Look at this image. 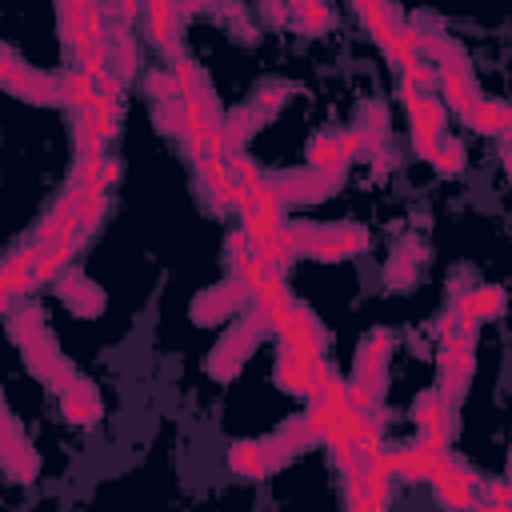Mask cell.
Segmentation results:
<instances>
[{"mask_svg": "<svg viewBox=\"0 0 512 512\" xmlns=\"http://www.w3.org/2000/svg\"><path fill=\"white\" fill-rule=\"evenodd\" d=\"M264 332H272V320H268L264 312L248 308V312L224 332V340L212 348V356H208V376H216V380H232V376L244 368L248 352L256 348V340H260Z\"/></svg>", "mask_w": 512, "mask_h": 512, "instance_id": "1", "label": "cell"}, {"mask_svg": "<svg viewBox=\"0 0 512 512\" xmlns=\"http://www.w3.org/2000/svg\"><path fill=\"white\" fill-rule=\"evenodd\" d=\"M476 336L472 332H448L440 336V356H436V392L456 408L468 392V380H472V360H476Z\"/></svg>", "mask_w": 512, "mask_h": 512, "instance_id": "2", "label": "cell"}, {"mask_svg": "<svg viewBox=\"0 0 512 512\" xmlns=\"http://www.w3.org/2000/svg\"><path fill=\"white\" fill-rule=\"evenodd\" d=\"M292 456V448L280 436H264V440H236L228 448V468L240 476H268L276 472L284 460Z\"/></svg>", "mask_w": 512, "mask_h": 512, "instance_id": "3", "label": "cell"}, {"mask_svg": "<svg viewBox=\"0 0 512 512\" xmlns=\"http://www.w3.org/2000/svg\"><path fill=\"white\" fill-rule=\"evenodd\" d=\"M428 484H432V492H436V504H444V508H472V504H476V484H480V476L468 472L464 464H456V460L444 452L440 464H436V472L428 476Z\"/></svg>", "mask_w": 512, "mask_h": 512, "instance_id": "4", "label": "cell"}, {"mask_svg": "<svg viewBox=\"0 0 512 512\" xmlns=\"http://www.w3.org/2000/svg\"><path fill=\"white\" fill-rule=\"evenodd\" d=\"M248 296H252V288L232 272L224 284H216V288H208V292H200V296L192 300V320H196V324H216V320L240 312V308L248 304Z\"/></svg>", "mask_w": 512, "mask_h": 512, "instance_id": "5", "label": "cell"}, {"mask_svg": "<svg viewBox=\"0 0 512 512\" xmlns=\"http://www.w3.org/2000/svg\"><path fill=\"white\" fill-rule=\"evenodd\" d=\"M24 348V360H28V368H32V376H40L44 384H52L56 392L76 376L72 372V364L64 360V352L56 348V340H52V332L44 328L40 336H32L28 344H20Z\"/></svg>", "mask_w": 512, "mask_h": 512, "instance_id": "6", "label": "cell"}, {"mask_svg": "<svg viewBox=\"0 0 512 512\" xmlns=\"http://www.w3.org/2000/svg\"><path fill=\"white\" fill-rule=\"evenodd\" d=\"M388 348H392V332L372 328V332H368V340H364V344H360V352H356V372H352V380H356V384H364L372 396H380V392H384Z\"/></svg>", "mask_w": 512, "mask_h": 512, "instance_id": "7", "label": "cell"}, {"mask_svg": "<svg viewBox=\"0 0 512 512\" xmlns=\"http://www.w3.org/2000/svg\"><path fill=\"white\" fill-rule=\"evenodd\" d=\"M272 188H276L280 204H312V200H324L336 184L328 176H320L316 168H304V172H280V176H272Z\"/></svg>", "mask_w": 512, "mask_h": 512, "instance_id": "8", "label": "cell"}, {"mask_svg": "<svg viewBox=\"0 0 512 512\" xmlns=\"http://www.w3.org/2000/svg\"><path fill=\"white\" fill-rule=\"evenodd\" d=\"M56 296H60L76 316H96V312H104V292H100L84 272L64 268V272L56 276Z\"/></svg>", "mask_w": 512, "mask_h": 512, "instance_id": "9", "label": "cell"}, {"mask_svg": "<svg viewBox=\"0 0 512 512\" xmlns=\"http://www.w3.org/2000/svg\"><path fill=\"white\" fill-rule=\"evenodd\" d=\"M60 408L72 424H96L100 420V396L92 388V380L84 376H72L64 388H60Z\"/></svg>", "mask_w": 512, "mask_h": 512, "instance_id": "10", "label": "cell"}, {"mask_svg": "<svg viewBox=\"0 0 512 512\" xmlns=\"http://www.w3.org/2000/svg\"><path fill=\"white\" fill-rule=\"evenodd\" d=\"M436 84H440L448 108L460 112V116L480 100V88H476V80H472V68H444V64H440V68H436Z\"/></svg>", "mask_w": 512, "mask_h": 512, "instance_id": "11", "label": "cell"}, {"mask_svg": "<svg viewBox=\"0 0 512 512\" xmlns=\"http://www.w3.org/2000/svg\"><path fill=\"white\" fill-rule=\"evenodd\" d=\"M464 120H468V128H476V132H484V136H496V140H504V136L512 132V108H508L504 100L480 96V100L464 112Z\"/></svg>", "mask_w": 512, "mask_h": 512, "instance_id": "12", "label": "cell"}, {"mask_svg": "<svg viewBox=\"0 0 512 512\" xmlns=\"http://www.w3.org/2000/svg\"><path fill=\"white\" fill-rule=\"evenodd\" d=\"M400 96H404V112H408L412 128H424V132H440L444 136V120H448L444 100H436L428 92H400Z\"/></svg>", "mask_w": 512, "mask_h": 512, "instance_id": "13", "label": "cell"}, {"mask_svg": "<svg viewBox=\"0 0 512 512\" xmlns=\"http://www.w3.org/2000/svg\"><path fill=\"white\" fill-rule=\"evenodd\" d=\"M308 168H316L320 176H328L332 184H340L348 160L340 156V148H336L332 136H312V140H308Z\"/></svg>", "mask_w": 512, "mask_h": 512, "instance_id": "14", "label": "cell"}, {"mask_svg": "<svg viewBox=\"0 0 512 512\" xmlns=\"http://www.w3.org/2000/svg\"><path fill=\"white\" fill-rule=\"evenodd\" d=\"M312 328H320L316 324V316H312V308L308 304H300V300H292V296H284V304L272 312V332L284 340V336H300V332H312Z\"/></svg>", "mask_w": 512, "mask_h": 512, "instance_id": "15", "label": "cell"}, {"mask_svg": "<svg viewBox=\"0 0 512 512\" xmlns=\"http://www.w3.org/2000/svg\"><path fill=\"white\" fill-rule=\"evenodd\" d=\"M412 416H416V428H420V432H452V404H448L436 388L416 400Z\"/></svg>", "mask_w": 512, "mask_h": 512, "instance_id": "16", "label": "cell"}, {"mask_svg": "<svg viewBox=\"0 0 512 512\" xmlns=\"http://www.w3.org/2000/svg\"><path fill=\"white\" fill-rule=\"evenodd\" d=\"M76 248H80V236H68V240H60V244H48V248L36 256V264H32V284L56 280V276L64 272V264L72 260Z\"/></svg>", "mask_w": 512, "mask_h": 512, "instance_id": "17", "label": "cell"}, {"mask_svg": "<svg viewBox=\"0 0 512 512\" xmlns=\"http://www.w3.org/2000/svg\"><path fill=\"white\" fill-rule=\"evenodd\" d=\"M440 456H444V452H440ZM440 456H432V452H424V448H416V444L396 448V452H392V476H404V480H428V476L436 472Z\"/></svg>", "mask_w": 512, "mask_h": 512, "instance_id": "18", "label": "cell"}, {"mask_svg": "<svg viewBox=\"0 0 512 512\" xmlns=\"http://www.w3.org/2000/svg\"><path fill=\"white\" fill-rule=\"evenodd\" d=\"M356 132L364 136V148H372V152L388 148V112H384V104L368 100V104H364V112H360Z\"/></svg>", "mask_w": 512, "mask_h": 512, "instance_id": "19", "label": "cell"}, {"mask_svg": "<svg viewBox=\"0 0 512 512\" xmlns=\"http://www.w3.org/2000/svg\"><path fill=\"white\" fill-rule=\"evenodd\" d=\"M256 108L248 104V108H232L224 120H220V148L228 152V148H240L244 140H248V132L256 128Z\"/></svg>", "mask_w": 512, "mask_h": 512, "instance_id": "20", "label": "cell"}, {"mask_svg": "<svg viewBox=\"0 0 512 512\" xmlns=\"http://www.w3.org/2000/svg\"><path fill=\"white\" fill-rule=\"evenodd\" d=\"M272 380H276L284 392H296V396H304V392H308V368H304V360H296V356H292V352H284V348H280V356H276Z\"/></svg>", "mask_w": 512, "mask_h": 512, "instance_id": "21", "label": "cell"}, {"mask_svg": "<svg viewBox=\"0 0 512 512\" xmlns=\"http://www.w3.org/2000/svg\"><path fill=\"white\" fill-rule=\"evenodd\" d=\"M288 12H292V20H296L300 32H324L332 24L324 0H288Z\"/></svg>", "mask_w": 512, "mask_h": 512, "instance_id": "22", "label": "cell"}, {"mask_svg": "<svg viewBox=\"0 0 512 512\" xmlns=\"http://www.w3.org/2000/svg\"><path fill=\"white\" fill-rule=\"evenodd\" d=\"M464 160H468L464 144H460L456 136H440V144H436V152H432V168H436L440 176H460V172H464Z\"/></svg>", "mask_w": 512, "mask_h": 512, "instance_id": "23", "label": "cell"}, {"mask_svg": "<svg viewBox=\"0 0 512 512\" xmlns=\"http://www.w3.org/2000/svg\"><path fill=\"white\" fill-rule=\"evenodd\" d=\"M60 96L72 108H88L96 100V80L88 72H68V76H60Z\"/></svg>", "mask_w": 512, "mask_h": 512, "instance_id": "24", "label": "cell"}, {"mask_svg": "<svg viewBox=\"0 0 512 512\" xmlns=\"http://www.w3.org/2000/svg\"><path fill=\"white\" fill-rule=\"evenodd\" d=\"M432 84H436V68L424 64L420 56L408 60V64H400V92H428Z\"/></svg>", "mask_w": 512, "mask_h": 512, "instance_id": "25", "label": "cell"}, {"mask_svg": "<svg viewBox=\"0 0 512 512\" xmlns=\"http://www.w3.org/2000/svg\"><path fill=\"white\" fill-rule=\"evenodd\" d=\"M104 204H108V192L104 188H88L84 196H80V204H76V220H80V232H92L96 224H100V216H104Z\"/></svg>", "mask_w": 512, "mask_h": 512, "instance_id": "26", "label": "cell"}, {"mask_svg": "<svg viewBox=\"0 0 512 512\" xmlns=\"http://www.w3.org/2000/svg\"><path fill=\"white\" fill-rule=\"evenodd\" d=\"M332 240H336L340 256H356V252H364L372 244V236H368L364 224H332Z\"/></svg>", "mask_w": 512, "mask_h": 512, "instance_id": "27", "label": "cell"}, {"mask_svg": "<svg viewBox=\"0 0 512 512\" xmlns=\"http://www.w3.org/2000/svg\"><path fill=\"white\" fill-rule=\"evenodd\" d=\"M8 332H12V340H16V344H28L32 336H40V332H44V316H40L36 308H20V312L8 320Z\"/></svg>", "mask_w": 512, "mask_h": 512, "instance_id": "28", "label": "cell"}, {"mask_svg": "<svg viewBox=\"0 0 512 512\" xmlns=\"http://www.w3.org/2000/svg\"><path fill=\"white\" fill-rule=\"evenodd\" d=\"M472 300H476V312H480V320H496V316L504 312V288H496V284L472 288Z\"/></svg>", "mask_w": 512, "mask_h": 512, "instance_id": "29", "label": "cell"}, {"mask_svg": "<svg viewBox=\"0 0 512 512\" xmlns=\"http://www.w3.org/2000/svg\"><path fill=\"white\" fill-rule=\"evenodd\" d=\"M276 436H280L292 452H300V448H312V444H316V440H312V432H308V424H304V416H296V420L280 424V428H276Z\"/></svg>", "mask_w": 512, "mask_h": 512, "instance_id": "30", "label": "cell"}, {"mask_svg": "<svg viewBox=\"0 0 512 512\" xmlns=\"http://www.w3.org/2000/svg\"><path fill=\"white\" fill-rule=\"evenodd\" d=\"M384 276L392 280V284H408L412 276H416V256L404 248V252H396L392 260H388V268H384Z\"/></svg>", "mask_w": 512, "mask_h": 512, "instance_id": "31", "label": "cell"}, {"mask_svg": "<svg viewBox=\"0 0 512 512\" xmlns=\"http://www.w3.org/2000/svg\"><path fill=\"white\" fill-rule=\"evenodd\" d=\"M144 88H148V96H152V100H176V96H180V88H176L172 72H148Z\"/></svg>", "mask_w": 512, "mask_h": 512, "instance_id": "32", "label": "cell"}, {"mask_svg": "<svg viewBox=\"0 0 512 512\" xmlns=\"http://www.w3.org/2000/svg\"><path fill=\"white\" fill-rule=\"evenodd\" d=\"M284 96H288V84H268V88L256 96V104H252L256 116H272V112L284 104Z\"/></svg>", "mask_w": 512, "mask_h": 512, "instance_id": "33", "label": "cell"}, {"mask_svg": "<svg viewBox=\"0 0 512 512\" xmlns=\"http://www.w3.org/2000/svg\"><path fill=\"white\" fill-rule=\"evenodd\" d=\"M436 144H440V132H424V128H412V152H416L420 160H432Z\"/></svg>", "mask_w": 512, "mask_h": 512, "instance_id": "34", "label": "cell"}, {"mask_svg": "<svg viewBox=\"0 0 512 512\" xmlns=\"http://www.w3.org/2000/svg\"><path fill=\"white\" fill-rule=\"evenodd\" d=\"M252 248H256V244H252V236H248L244 228L228 236V260H232V264H240L244 256H252Z\"/></svg>", "mask_w": 512, "mask_h": 512, "instance_id": "35", "label": "cell"}, {"mask_svg": "<svg viewBox=\"0 0 512 512\" xmlns=\"http://www.w3.org/2000/svg\"><path fill=\"white\" fill-rule=\"evenodd\" d=\"M332 140H336V148H340L344 160H352L356 152H364V136H360L356 128H348V132H340V136H332Z\"/></svg>", "mask_w": 512, "mask_h": 512, "instance_id": "36", "label": "cell"}, {"mask_svg": "<svg viewBox=\"0 0 512 512\" xmlns=\"http://www.w3.org/2000/svg\"><path fill=\"white\" fill-rule=\"evenodd\" d=\"M116 176H120V164H116L112 156H104V160H100V172H96V188L108 192V188L116 184Z\"/></svg>", "mask_w": 512, "mask_h": 512, "instance_id": "37", "label": "cell"}, {"mask_svg": "<svg viewBox=\"0 0 512 512\" xmlns=\"http://www.w3.org/2000/svg\"><path fill=\"white\" fill-rule=\"evenodd\" d=\"M16 68H20V60H16V52L0 44V80H8V76H12Z\"/></svg>", "mask_w": 512, "mask_h": 512, "instance_id": "38", "label": "cell"}, {"mask_svg": "<svg viewBox=\"0 0 512 512\" xmlns=\"http://www.w3.org/2000/svg\"><path fill=\"white\" fill-rule=\"evenodd\" d=\"M264 16H268L272 24L288 20V0H284V4H280V0H264Z\"/></svg>", "mask_w": 512, "mask_h": 512, "instance_id": "39", "label": "cell"}]
</instances>
